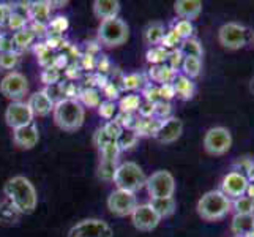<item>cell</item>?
Masks as SVG:
<instances>
[{
  "mask_svg": "<svg viewBox=\"0 0 254 237\" xmlns=\"http://www.w3.org/2000/svg\"><path fill=\"white\" fill-rule=\"evenodd\" d=\"M3 193L6 199L24 214H32L38 204V196H37V190H35L33 183L24 177V175H16L11 177L10 180H6Z\"/></svg>",
  "mask_w": 254,
  "mask_h": 237,
  "instance_id": "6da1fadb",
  "label": "cell"
},
{
  "mask_svg": "<svg viewBox=\"0 0 254 237\" xmlns=\"http://www.w3.org/2000/svg\"><path fill=\"white\" fill-rule=\"evenodd\" d=\"M85 111L82 104L74 98H64L54 104V122L65 131H76L84 124Z\"/></svg>",
  "mask_w": 254,
  "mask_h": 237,
  "instance_id": "7a4b0ae2",
  "label": "cell"
},
{
  "mask_svg": "<svg viewBox=\"0 0 254 237\" xmlns=\"http://www.w3.org/2000/svg\"><path fill=\"white\" fill-rule=\"evenodd\" d=\"M232 203L221 190L207 191L197 203V214L207 222H216L231 212Z\"/></svg>",
  "mask_w": 254,
  "mask_h": 237,
  "instance_id": "3957f363",
  "label": "cell"
},
{
  "mask_svg": "<svg viewBox=\"0 0 254 237\" xmlns=\"http://www.w3.org/2000/svg\"><path fill=\"white\" fill-rule=\"evenodd\" d=\"M114 183L117 185L119 190H125L129 193H136L141 188L145 187V172L142 168L134 161H125L120 166H117L116 172L112 177Z\"/></svg>",
  "mask_w": 254,
  "mask_h": 237,
  "instance_id": "277c9868",
  "label": "cell"
},
{
  "mask_svg": "<svg viewBox=\"0 0 254 237\" xmlns=\"http://www.w3.org/2000/svg\"><path fill=\"white\" fill-rule=\"evenodd\" d=\"M129 37V29L125 21L114 17V19L101 21L100 29H98V38L101 40L103 45L106 46H120L127 43Z\"/></svg>",
  "mask_w": 254,
  "mask_h": 237,
  "instance_id": "5b68a950",
  "label": "cell"
},
{
  "mask_svg": "<svg viewBox=\"0 0 254 237\" xmlns=\"http://www.w3.org/2000/svg\"><path fill=\"white\" fill-rule=\"evenodd\" d=\"M218 41L226 49H242L248 41V29L239 22H227L218 30Z\"/></svg>",
  "mask_w": 254,
  "mask_h": 237,
  "instance_id": "8992f818",
  "label": "cell"
},
{
  "mask_svg": "<svg viewBox=\"0 0 254 237\" xmlns=\"http://www.w3.org/2000/svg\"><path fill=\"white\" fill-rule=\"evenodd\" d=\"M232 147V135L224 127L210 128L204 136V149L210 155H224Z\"/></svg>",
  "mask_w": 254,
  "mask_h": 237,
  "instance_id": "52a82bcc",
  "label": "cell"
},
{
  "mask_svg": "<svg viewBox=\"0 0 254 237\" xmlns=\"http://www.w3.org/2000/svg\"><path fill=\"white\" fill-rule=\"evenodd\" d=\"M145 187L150 198H171L175 191V179L169 171H156L147 177Z\"/></svg>",
  "mask_w": 254,
  "mask_h": 237,
  "instance_id": "ba28073f",
  "label": "cell"
},
{
  "mask_svg": "<svg viewBox=\"0 0 254 237\" xmlns=\"http://www.w3.org/2000/svg\"><path fill=\"white\" fill-rule=\"evenodd\" d=\"M114 233L111 226L98 220V218H87L74 225L68 233V237H112Z\"/></svg>",
  "mask_w": 254,
  "mask_h": 237,
  "instance_id": "9c48e42d",
  "label": "cell"
},
{
  "mask_svg": "<svg viewBox=\"0 0 254 237\" xmlns=\"http://www.w3.org/2000/svg\"><path fill=\"white\" fill-rule=\"evenodd\" d=\"M137 206L136 193H129L125 190H116L112 191L108 198V209L117 217H127L133 214V210Z\"/></svg>",
  "mask_w": 254,
  "mask_h": 237,
  "instance_id": "30bf717a",
  "label": "cell"
},
{
  "mask_svg": "<svg viewBox=\"0 0 254 237\" xmlns=\"http://www.w3.org/2000/svg\"><path fill=\"white\" fill-rule=\"evenodd\" d=\"M29 90V84H27V78L22 73L11 72L8 73L2 82H0V92H2L6 98L10 100H19L27 93Z\"/></svg>",
  "mask_w": 254,
  "mask_h": 237,
  "instance_id": "8fae6325",
  "label": "cell"
},
{
  "mask_svg": "<svg viewBox=\"0 0 254 237\" xmlns=\"http://www.w3.org/2000/svg\"><path fill=\"white\" fill-rule=\"evenodd\" d=\"M5 120L13 130L33 124V114L27 103L22 101H13L5 111Z\"/></svg>",
  "mask_w": 254,
  "mask_h": 237,
  "instance_id": "7c38bea8",
  "label": "cell"
},
{
  "mask_svg": "<svg viewBox=\"0 0 254 237\" xmlns=\"http://www.w3.org/2000/svg\"><path fill=\"white\" fill-rule=\"evenodd\" d=\"M131 222L139 231H152L160 225L161 218L156 215L150 204H137L131 214Z\"/></svg>",
  "mask_w": 254,
  "mask_h": 237,
  "instance_id": "4fadbf2b",
  "label": "cell"
},
{
  "mask_svg": "<svg viewBox=\"0 0 254 237\" xmlns=\"http://www.w3.org/2000/svg\"><path fill=\"white\" fill-rule=\"evenodd\" d=\"M248 185H250V182L247 179V175L239 171H232L223 179L221 191L227 198H240L247 195Z\"/></svg>",
  "mask_w": 254,
  "mask_h": 237,
  "instance_id": "5bb4252c",
  "label": "cell"
},
{
  "mask_svg": "<svg viewBox=\"0 0 254 237\" xmlns=\"http://www.w3.org/2000/svg\"><path fill=\"white\" fill-rule=\"evenodd\" d=\"M182 133H183V122L177 117H169L160 122L153 136L163 144H171L177 141L182 136Z\"/></svg>",
  "mask_w": 254,
  "mask_h": 237,
  "instance_id": "9a60e30c",
  "label": "cell"
},
{
  "mask_svg": "<svg viewBox=\"0 0 254 237\" xmlns=\"http://www.w3.org/2000/svg\"><path fill=\"white\" fill-rule=\"evenodd\" d=\"M13 139L16 146H19L22 149H33L38 144V139H40L38 127L35 124H29L25 127L16 128L13 130Z\"/></svg>",
  "mask_w": 254,
  "mask_h": 237,
  "instance_id": "2e32d148",
  "label": "cell"
},
{
  "mask_svg": "<svg viewBox=\"0 0 254 237\" xmlns=\"http://www.w3.org/2000/svg\"><path fill=\"white\" fill-rule=\"evenodd\" d=\"M27 104H29L33 116L45 117L51 111H54V101H52V98L48 95L46 90H40V92H35L33 95H30Z\"/></svg>",
  "mask_w": 254,
  "mask_h": 237,
  "instance_id": "e0dca14e",
  "label": "cell"
},
{
  "mask_svg": "<svg viewBox=\"0 0 254 237\" xmlns=\"http://www.w3.org/2000/svg\"><path fill=\"white\" fill-rule=\"evenodd\" d=\"M174 10L182 19L192 21L202 13V2L200 0H177L174 3Z\"/></svg>",
  "mask_w": 254,
  "mask_h": 237,
  "instance_id": "ac0fdd59",
  "label": "cell"
},
{
  "mask_svg": "<svg viewBox=\"0 0 254 237\" xmlns=\"http://www.w3.org/2000/svg\"><path fill=\"white\" fill-rule=\"evenodd\" d=\"M93 13L103 21L114 19L120 13V2H117V0H95Z\"/></svg>",
  "mask_w": 254,
  "mask_h": 237,
  "instance_id": "d6986e66",
  "label": "cell"
},
{
  "mask_svg": "<svg viewBox=\"0 0 254 237\" xmlns=\"http://www.w3.org/2000/svg\"><path fill=\"white\" fill-rule=\"evenodd\" d=\"M171 85H172V89H174V95H177L179 98H182V100L192 98V95H194V92H196L194 82H192L190 78L183 76V75L174 76Z\"/></svg>",
  "mask_w": 254,
  "mask_h": 237,
  "instance_id": "ffe728a7",
  "label": "cell"
},
{
  "mask_svg": "<svg viewBox=\"0 0 254 237\" xmlns=\"http://www.w3.org/2000/svg\"><path fill=\"white\" fill-rule=\"evenodd\" d=\"M152 209L156 212L160 218H166V217H171L175 212V207H177V203H175L174 196L171 198H153L150 199Z\"/></svg>",
  "mask_w": 254,
  "mask_h": 237,
  "instance_id": "44dd1931",
  "label": "cell"
},
{
  "mask_svg": "<svg viewBox=\"0 0 254 237\" xmlns=\"http://www.w3.org/2000/svg\"><path fill=\"white\" fill-rule=\"evenodd\" d=\"M51 3L49 2H33L29 6V16L38 25H45L49 22Z\"/></svg>",
  "mask_w": 254,
  "mask_h": 237,
  "instance_id": "7402d4cb",
  "label": "cell"
},
{
  "mask_svg": "<svg viewBox=\"0 0 254 237\" xmlns=\"http://www.w3.org/2000/svg\"><path fill=\"white\" fill-rule=\"evenodd\" d=\"M254 228V214L251 215H239L235 214V217L232 218V226L231 230L234 234L240 236H247L251 230Z\"/></svg>",
  "mask_w": 254,
  "mask_h": 237,
  "instance_id": "603a6c76",
  "label": "cell"
},
{
  "mask_svg": "<svg viewBox=\"0 0 254 237\" xmlns=\"http://www.w3.org/2000/svg\"><path fill=\"white\" fill-rule=\"evenodd\" d=\"M179 52L182 54V57H194V59H200L204 54L202 46L196 38H188V40H183L180 43V49Z\"/></svg>",
  "mask_w": 254,
  "mask_h": 237,
  "instance_id": "cb8c5ba5",
  "label": "cell"
},
{
  "mask_svg": "<svg viewBox=\"0 0 254 237\" xmlns=\"http://www.w3.org/2000/svg\"><path fill=\"white\" fill-rule=\"evenodd\" d=\"M164 33H166L164 25L161 22H152V24H148V27L144 32V40H145L147 45L155 46V45H158V43L163 41Z\"/></svg>",
  "mask_w": 254,
  "mask_h": 237,
  "instance_id": "d4e9b609",
  "label": "cell"
},
{
  "mask_svg": "<svg viewBox=\"0 0 254 237\" xmlns=\"http://www.w3.org/2000/svg\"><path fill=\"white\" fill-rule=\"evenodd\" d=\"M21 215L22 214L8 199L0 203V222L2 223H16Z\"/></svg>",
  "mask_w": 254,
  "mask_h": 237,
  "instance_id": "484cf974",
  "label": "cell"
},
{
  "mask_svg": "<svg viewBox=\"0 0 254 237\" xmlns=\"http://www.w3.org/2000/svg\"><path fill=\"white\" fill-rule=\"evenodd\" d=\"M182 70H183V76H187L190 79L197 78L200 75V70H202V60L194 57H185L182 62Z\"/></svg>",
  "mask_w": 254,
  "mask_h": 237,
  "instance_id": "4316f807",
  "label": "cell"
},
{
  "mask_svg": "<svg viewBox=\"0 0 254 237\" xmlns=\"http://www.w3.org/2000/svg\"><path fill=\"white\" fill-rule=\"evenodd\" d=\"M152 78L155 81L163 82V84H171V81L174 79V70H171L168 65H155L150 72Z\"/></svg>",
  "mask_w": 254,
  "mask_h": 237,
  "instance_id": "83f0119b",
  "label": "cell"
},
{
  "mask_svg": "<svg viewBox=\"0 0 254 237\" xmlns=\"http://www.w3.org/2000/svg\"><path fill=\"white\" fill-rule=\"evenodd\" d=\"M232 207L235 210V214L239 215H251L254 214V201L250 199L248 196H240V198H235Z\"/></svg>",
  "mask_w": 254,
  "mask_h": 237,
  "instance_id": "f1b7e54d",
  "label": "cell"
},
{
  "mask_svg": "<svg viewBox=\"0 0 254 237\" xmlns=\"http://www.w3.org/2000/svg\"><path fill=\"white\" fill-rule=\"evenodd\" d=\"M168 56H169L168 49H164L163 46H153L147 52V60L153 65H163L168 60Z\"/></svg>",
  "mask_w": 254,
  "mask_h": 237,
  "instance_id": "f546056e",
  "label": "cell"
},
{
  "mask_svg": "<svg viewBox=\"0 0 254 237\" xmlns=\"http://www.w3.org/2000/svg\"><path fill=\"white\" fill-rule=\"evenodd\" d=\"M137 141V133L133 130H122V133L119 135L117 138V146L120 151H124V149H129L133 147Z\"/></svg>",
  "mask_w": 254,
  "mask_h": 237,
  "instance_id": "4dcf8cb0",
  "label": "cell"
},
{
  "mask_svg": "<svg viewBox=\"0 0 254 237\" xmlns=\"http://www.w3.org/2000/svg\"><path fill=\"white\" fill-rule=\"evenodd\" d=\"M33 30L30 29H22L19 32H16L13 35V41H14V46H19V48H25L29 46L30 43L33 41Z\"/></svg>",
  "mask_w": 254,
  "mask_h": 237,
  "instance_id": "1f68e13d",
  "label": "cell"
},
{
  "mask_svg": "<svg viewBox=\"0 0 254 237\" xmlns=\"http://www.w3.org/2000/svg\"><path fill=\"white\" fill-rule=\"evenodd\" d=\"M175 33H177V37L183 41V40H188L191 38L192 32H194V29H192V24L191 21H185V19H180L177 24H175V27L172 29Z\"/></svg>",
  "mask_w": 254,
  "mask_h": 237,
  "instance_id": "d6a6232c",
  "label": "cell"
},
{
  "mask_svg": "<svg viewBox=\"0 0 254 237\" xmlns=\"http://www.w3.org/2000/svg\"><path fill=\"white\" fill-rule=\"evenodd\" d=\"M139 106H141V100L136 95H127L124 100L120 101V108L124 112H133V111H139Z\"/></svg>",
  "mask_w": 254,
  "mask_h": 237,
  "instance_id": "836d02e7",
  "label": "cell"
},
{
  "mask_svg": "<svg viewBox=\"0 0 254 237\" xmlns=\"http://www.w3.org/2000/svg\"><path fill=\"white\" fill-rule=\"evenodd\" d=\"M19 62V56L16 52H2L0 54V67L5 70H11Z\"/></svg>",
  "mask_w": 254,
  "mask_h": 237,
  "instance_id": "e575fe53",
  "label": "cell"
},
{
  "mask_svg": "<svg viewBox=\"0 0 254 237\" xmlns=\"http://www.w3.org/2000/svg\"><path fill=\"white\" fill-rule=\"evenodd\" d=\"M117 166H116V161H111V160H101V164H100V175L103 179H112L114 177V172H116Z\"/></svg>",
  "mask_w": 254,
  "mask_h": 237,
  "instance_id": "d590c367",
  "label": "cell"
},
{
  "mask_svg": "<svg viewBox=\"0 0 254 237\" xmlns=\"http://www.w3.org/2000/svg\"><path fill=\"white\" fill-rule=\"evenodd\" d=\"M179 43H182V40L177 37V33H175L174 30L171 32H166L164 37H163V41H161V46L164 49H169V48H175L179 45Z\"/></svg>",
  "mask_w": 254,
  "mask_h": 237,
  "instance_id": "8d00e7d4",
  "label": "cell"
},
{
  "mask_svg": "<svg viewBox=\"0 0 254 237\" xmlns=\"http://www.w3.org/2000/svg\"><path fill=\"white\" fill-rule=\"evenodd\" d=\"M141 84H142V76L137 75V73L128 75L124 79V85H125V89H128V90H134V89H137V87H141Z\"/></svg>",
  "mask_w": 254,
  "mask_h": 237,
  "instance_id": "74e56055",
  "label": "cell"
},
{
  "mask_svg": "<svg viewBox=\"0 0 254 237\" xmlns=\"http://www.w3.org/2000/svg\"><path fill=\"white\" fill-rule=\"evenodd\" d=\"M153 114H156V116H158L160 119L164 117V120H166V119H169L168 116L171 114V104H169L168 101L155 103V111H153Z\"/></svg>",
  "mask_w": 254,
  "mask_h": 237,
  "instance_id": "f35d334b",
  "label": "cell"
},
{
  "mask_svg": "<svg viewBox=\"0 0 254 237\" xmlns=\"http://www.w3.org/2000/svg\"><path fill=\"white\" fill-rule=\"evenodd\" d=\"M114 114H116V104L112 101H104L100 104V116L104 117V119H112Z\"/></svg>",
  "mask_w": 254,
  "mask_h": 237,
  "instance_id": "ab89813d",
  "label": "cell"
},
{
  "mask_svg": "<svg viewBox=\"0 0 254 237\" xmlns=\"http://www.w3.org/2000/svg\"><path fill=\"white\" fill-rule=\"evenodd\" d=\"M68 27V21L66 17H56L54 21H51V29H54L56 32H64Z\"/></svg>",
  "mask_w": 254,
  "mask_h": 237,
  "instance_id": "60d3db41",
  "label": "cell"
},
{
  "mask_svg": "<svg viewBox=\"0 0 254 237\" xmlns=\"http://www.w3.org/2000/svg\"><path fill=\"white\" fill-rule=\"evenodd\" d=\"M14 41L13 38H6V37H2L0 38V51L2 52H14Z\"/></svg>",
  "mask_w": 254,
  "mask_h": 237,
  "instance_id": "b9f144b4",
  "label": "cell"
},
{
  "mask_svg": "<svg viewBox=\"0 0 254 237\" xmlns=\"http://www.w3.org/2000/svg\"><path fill=\"white\" fill-rule=\"evenodd\" d=\"M11 14V10L6 5H0V24H2L5 19H8Z\"/></svg>",
  "mask_w": 254,
  "mask_h": 237,
  "instance_id": "7bdbcfd3",
  "label": "cell"
},
{
  "mask_svg": "<svg viewBox=\"0 0 254 237\" xmlns=\"http://www.w3.org/2000/svg\"><path fill=\"white\" fill-rule=\"evenodd\" d=\"M248 175H247V179H248V182L250 183H253L254 182V163H251V166H250V168H248Z\"/></svg>",
  "mask_w": 254,
  "mask_h": 237,
  "instance_id": "ee69618b",
  "label": "cell"
},
{
  "mask_svg": "<svg viewBox=\"0 0 254 237\" xmlns=\"http://www.w3.org/2000/svg\"><path fill=\"white\" fill-rule=\"evenodd\" d=\"M247 196L254 201V182L248 185V188H247Z\"/></svg>",
  "mask_w": 254,
  "mask_h": 237,
  "instance_id": "f6af8a7d",
  "label": "cell"
},
{
  "mask_svg": "<svg viewBox=\"0 0 254 237\" xmlns=\"http://www.w3.org/2000/svg\"><path fill=\"white\" fill-rule=\"evenodd\" d=\"M250 92L254 95V78H253L251 81H250Z\"/></svg>",
  "mask_w": 254,
  "mask_h": 237,
  "instance_id": "bcb514c9",
  "label": "cell"
},
{
  "mask_svg": "<svg viewBox=\"0 0 254 237\" xmlns=\"http://www.w3.org/2000/svg\"><path fill=\"white\" fill-rule=\"evenodd\" d=\"M245 237H254V228H253V230H251L247 236H245Z\"/></svg>",
  "mask_w": 254,
  "mask_h": 237,
  "instance_id": "7dc6e473",
  "label": "cell"
},
{
  "mask_svg": "<svg viewBox=\"0 0 254 237\" xmlns=\"http://www.w3.org/2000/svg\"><path fill=\"white\" fill-rule=\"evenodd\" d=\"M0 38H2V35H0Z\"/></svg>",
  "mask_w": 254,
  "mask_h": 237,
  "instance_id": "c3c4849f",
  "label": "cell"
}]
</instances>
